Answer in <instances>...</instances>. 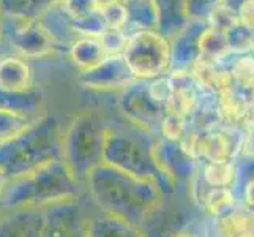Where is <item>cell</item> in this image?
Returning a JSON list of instances; mask_svg holds the SVG:
<instances>
[{
  "instance_id": "1",
  "label": "cell",
  "mask_w": 254,
  "mask_h": 237,
  "mask_svg": "<svg viewBox=\"0 0 254 237\" xmlns=\"http://www.w3.org/2000/svg\"><path fill=\"white\" fill-rule=\"evenodd\" d=\"M84 182L104 214L134 226L142 225L163 203V188L158 182L134 177L106 163L92 169Z\"/></svg>"
},
{
  "instance_id": "2",
  "label": "cell",
  "mask_w": 254,
  "mask_h": 237,
  "mask_svg": "<svg viewBox=\"0 0 254 237\" xmlns=\"http://www.w3.org/2000/svg\"><path fill=\"white\" fill-rule=\"evenodd\" d=\"M79 182L68 169L62 157L40 164L19 177L3 180L0 190V207H46L60 201L76 199Z\"/></svg>"
},
{
  "instance_id": "3",
  "label": "cell",
  "mask_w": 254,
  "mask_h": 237,
  "mask_svg": "<svg viewBox=\"0 0 254 237\" xmlns=\"http://www.w3.org/2000/svg\"><path fill=\"white\" fill-rule=\"evenodd\" d=\"M62 131L56 117H40L21 135L0 143V174L3 180L24 175L60 157Z\"/></svg>"
},
{
  "instance_id": "4",
  "label": "cell",
  "mask_w": 254,
  "mask_h": 237,
  "mask_svg": "<svg viewBox=\"0 0 254 237\" xmlns=\"http://www.w3.org/2000/svg\"><path fill=\"white\" fill-rule=\"evenodd\" d=\"M108 128L100 116L87 111L71 120L62 136L60 157L79 183L103 163Z\"/></svg>"
},
{
  "instance_id": "5",
  "label": "cell",
  "mask_w": 254,
  "mask_h": 237,
  "mask_svg": "<svg viewBox=\"0 0 254 237\" xmlns=\"http://www.w3.org/2000/svg\"><path fill=\"white\" fill-rule=\"evenodd\" d=\"M137 133H129L125 130L108 128L106 143L103 151V163L111 164L124 172L139 179L155 180L163 188V177L156 171L150 157V147L153 143V135L139 136Z\"/></svg>"
},
{
  "instance_id": "6",
  "label": "cell",
  "mask_w": 254,
  "mask_h": 237,
  "mask_svg": "<svg viewBox=\"0 0 254 237\" xmlns=\"http://www.w3.org/2000/svg\"><path fill=\"white\" fill-rule=\"evenodd\" d=\"M122 56L136 79L150 81L169 73L171 43L158 30L139 29L129 33Z\"/></svg>"
},
{
  "instance_id": "7",
  "label": "cell",
  "mask_w": 254,
  "mask_h": 237,
  "mask_svg": "<svg viewBox=\"0 0 254 237\" xmlns=\"http://www.w3.org/2000/svg\"><path fill=\"white\" fill-rule=\"evenodd\" d=\"M119 108L128 122L150 135L160 130V124L166 114L163 104L152 96L148 90V81L145 79H134L127 89L122 90Z\"/></svg>"
},
{
  "instance_id": "8",
  "label": "cell",
  "mask_w": 254,
  "mask_h": 237,
  "mask_svg": "<svg viewBox=\"0 0 254 237\" xmlns=\"http://www.w3.org/2000/svg\"><path fill=\"white\" fill-rule=\"evenodd\" d=\"M6 41L24 57L38 59L51 54L56 43L38 21L2 16V43Z\"/></svg>"
},
{
  "instance_id": "9",
  "label": "cell",
  "mask_w": 254,
  "mask_h": 237,
  "mask_svg": "<svg viewBox=\"0 0 254 237\" xmlns=\"http://www.w3.org/2000/svg\"><path fill=\"white\" fill-rule=\"evenodd\" d=\"M150 157L156 171L163 177L164 187L172 190L179 180L192 179L196 171V160L183 151L180 143H171L163 138L153 139Z\"/></svg>"
},
{
  "instance_id": "10",
  "label": "cell",
  "mask_w": 254,
  "mask_h": 237,
  "mask_svg": "<svg viewBox=\"0 0 254 237\" xmlns=\"http://www.w3.org/2000/svg\"><path fill=\"white\" fill-rule=\"evenodd\" d=\"M45 228L41 237H87V223L76 199L43 207Z\"/></svg>"
},
{
  "instance_id": "11",
  "label": "cell",
  "mask_w": 254,
  "mask_h": 237,
  "mask_svg": "<svg viewBox=\"0 0 254 237\" xmlns=\"http://www.w3.org/2000/svg\"><path fill=\"white\" fill-rule=\"evenodd\" d=\"M129 68L122 54L108 56L96 67L81 72L79 81L84 87L92 90H124L134 81Z\"/></svg>"
},
{
  "instance_id": "12",
  "label": "cell",
  "mask_w": 254,
  "mask_h": 237,
  "mask_svg": "<svg viewBox=\"0 0 254 237\" xmlns=\"http://www.w3.org/2000/svg\"><path fill=\"white\" fill-rule=\"evenodd\" d=\"M208 22L204 19H190L171 43V68L169 72H190L200 54H199V38L207 29Z\"/></svg>"
},
{
  "instance_id": "13",
  "label": "cell",
  "mask_w": 254,
  "mask_h": 237,
  "mask_svg": "<svg viewBox=\"0 0 254 237\" xmlns=\"http://www.w3.org/2000/svg\"><path fill=\"white\" fill-rule=\"evenodd\" d=\"M43 228V207L6 209L0 212V237H41Z\"/></svg>"
},
{
  "instance_id": "14",
  "label": "cell",
  "mask_w": 254,
  "mask_h": 237,
  "mask_svg": "<svg viewBox=\"0 0 254 237\" xmlns=\"http://www.w3.org/2000/svg\"><path fill=\"white\" fill-rule=\"evenodd\" d=\"M38 22L41 27L48 32V35L56 43V46L65 45L71 46L73 43L79 38L71 25V17L65 11L62 0H57L56 3H52L48 10L40 16Z\"/></svg>"
},
{
  "instance_id": "15",
  "label": "cell",
  "mask_w": 254,
  "mask_h": 237,
  "mask_svg": "<svg viewBox=\"0 0 254 237\" xmlns=\"http://www.w3.org/2000/svg\"><path fill=\"white\" fill-rule=\"evenodd\" d=\"M156 11V30L172 40L190 22L187 0H153Z\"/></svg>"
},
{
  "instance_id": "16",
  "label": "cell",
  "mask_w": 254,
  "mask_h": 237,
  "mask_svg": "<svg viewBox=\"0 0 254 237\" xmlns=\"http://www.w3.org/2000/svg\"><path fill=\"white\" fill-rule=\"evenodd\" d=\"M87 237H147V234L119 217L101 214L87 223Z\"/></svg>"
},
{
  "instance_id": "17",
  "label": "cell",
  "mask_w": 254,
  "mask_h": 237,
  "mask_svg": "<svg viewBox=\"0 0 254 237\" xmlns=\"http://www.w3.org/2000/svg\"><path fill=\"white\" fill-rule=\"evenodd\" d=\"M43 103H45V95L35 87L22 92L0 89V109L2 111H11L33 117L43 108Z\"/></svg>"
},
{
  "instance_id": "18",
  "label": "cell",
  "mask_w": 254,
  "mask_h": 237,
  "mask_svg": "<svg viewBox=\"0 0 254 237\" xmlns=\"http://www.w3.org/2000/svg\"><path fill=\"white\" fill-rule=\"evenodd\" d=\"M30 67L21 57H6L0 60V89L22 92L32 87Z\"/></svg>"
},
{
  "instance_id": "19",
  "label": "cell",
  "mask_w": 254,
  "mask_h": 237,
  "mask_svg": "<svg viewBox=\"0 0 254 237\" xmlns=\"http://www.w3.org/2000/svg\"><path fill=\"white\" fill-rule=\"evenodd\" d=\"M216 233L220 237H254V210L235 207L229 215L216 218Z\"/></svg>"
},
{
  "instance_id": "20",
  "label": "cell",
  "mask_w": 254,
  "mask_h": 237,
  "mask_svg": "<svg viewBox=\"0 0 254 237\" xmlns=\"http://www.w3.org/2000/svg\"><path fill=\"white\" fill-rule=\"evenodd\" d=\"M69 56L81 72L96 67L108 57L98 37H79L69 46Z\"/></svg>"
},
{
  "instance_id": "21",
  "label": "cell",
  "mask_w": 254,
  "mask_h": 237,
  "mask_svg": "<svg viewBox=\"0 0 254 237\" xmlns=\"http://www.w3.org/2000/svg\"><path fill=\"white\" fill-rule=\"evenodd\" d=\"M204 190H199V201L207 212L215 218H223L234 212L237 203L232 188H210L204 183Z\"/></svg>"
},
{
  "instance_id": "22",
  "label": "cell",
  "mask_w": 254,
  "mask_h": 237,
  "mask_svg": "<svg viewBox=\"0 0 254 237\" xmlns=\"http://www.w3.org/2000/svg\"><path fill=\"white\" fill-rule=\"evenodd\" d=\"M57 0H0V16L38 21Z\"/></svg>"
},
{
  "instance_id": "23",
  "label": "cell",
  "mask_w": 254,
  "mask_h": 237,
  "mask_svg": "<svg viewBox=\"0 0 254 237\" xmlns=\"http://www.w3.org/2000/svg\"><path fill=\"white\" fill-rule=\"evenodd\" d=\"M128 13L131 32L139 29L156 30V11L153 0H120Z\"/></svg>"
},
{
  "instance_id": "24",
  "label": "cell",
  "mask_w": 254,
  "mask_h": 237,
  "mask_svg": "<svg viewBox=\"0 0 254 237\" xmlns=\"http://www.w3.org/2000/svg\"><path fill=\"white\" fill-rule=\"evenodd\" d=\"M227 52H231V49L229 45H227L226 32L215 29L208 24L207 29L202 32L199 38V54H200L199 59L215 62L216 59L223 57Z\"/></svg>"
},
{
  "instance_id": "25",
  "label": "cell",
  "mask_w": 254,
  "mask_h": 237,
  "mask_svg": "<svg viewBox=\"0 0 254 237\" xmlns=\"http://www.w3.org/2000/svg\"><path fill=\"white\" fill-rule=\"evenodd\" d=\"M237 179V169L232 160L205 163L202 168V182L210 188H232Z\"/></svg>"
},
{
  "instance_id": "26",
  "label": "cell",
  "mask_w": 254,
  "mask_h": 237,
  "mask_svg": "<svg viewBox=\"0 0 254 237\" xmlns=\"http://www.w3.org/2000/svg\"><path fill=\"white\" fill-rule=\"evenodd\" d=\"M38 119L40 117H29L24 114L0 109V143L10 141L17 135H21Z\"/></svg>"
},
{
  "instance_id": "27",
  "label": "cell",
  "mask_w": 254,
  "mask_h": 237,
  "mask_svg": "<svg viewBox=\"0 0 254 237\" xmlns=\"http://www.w3.org/2000/svg\"><path fill=\"white\" fill-rule=\"evenodd\" d=\"M227 45L234 52H250L254 43V30L245 27L243 24H234L229 30H226Z\"/></svg>"
},
{
  "instance_id": "28",
  "label": "cell",
  "mask_w": 254,
  "mask_h": 237,
  "mask_svg": "<svg viewBox=\"0 0 254 237\" xmlns=\"http://www.w3.org/2000/svg\"><path fill=\"white\" fill-rule=\"evenodd\" d=\"M100 13L103 16V21L106 24V29H116V30H125L129 35V24H128V13L125 6L119 2H114L109 5L100 6Z\"/></svg>"
},
{
  "instance_id": "29",
  "label": "cell",
  "mask_w": 254,
  "mask_h": 237,
  "mask_svg": "<svg viewBox=\"0 0 254 237\" xmlns=\"http://www.w3.org/2000/svg\"><path fill=\"white\" fill-rule=\"evenodd\" d=\"M161 138L171 143H180L185 138L188 131L187 119L179 116H171V114H164V117L160 124Z\"/></svg>"
},
{
  "instance_id": "30",
  "label": "cell",
  "mask_w": 254,
  "mask_h": 237,
  "mask_svg": "<svg viewBox=\"0 0 254 237\" xmlns=\"http://www.w3.org/2000/svg\"><path fill=\"white\" fill-rule=\"evenodd\" d=\"M129 35L125 30H116V29H106L100 35V41L106 51L108 56L122 54L127 46Z\"/></svg>"
},
{
  "instance_id": "31",
  "label": "cell",
  "mask_w": 254,
  "mask_h": 237,
  "mask_svg": "<svg viewBox=\"0 0 254 237\" xmlns=\"http://www.w3.org/2000/svg\"><path fill=\"white\" fill-rule=\"evenodd\" d=\"M62 3L71 21L85 19V17L98 11V5L95 0H62Z\"/></svg>"
},
{
  "instance_id": "32",
  "label": "cell",
  "mask_w": 254,
  "mask_h": 237,
  "mask_svg": "<svg viewBox=\"0 0 254 237\" xmlns=\"http://www.w3.org/2000/svg\"><path fill=\"white\" fill-rule=\"evenodd\" d=\"M220 0H187V14L190 19H204L210 16Z\"/></svg>"
},
{
  "instance_id": "33",
  "label": "cell",
  "mask_w": 254,
  "mask_h": 237,
  "mask_svg": "<svg viewBox=\"0 0 254 237\" xmlns=\"http://www.w3.org/2000/svg\"><path fill=\"white\" fill-rule=\"evenodd\" d=\"M235 169H237V179H235V183L242 187L247 182L254 180V158L253 157H245L242 158V161H239L235 164Z\"/></svg>"
},
{
  "instance_id": "34",
  "label": "cell",
  "mask_w": 254,
  "mask_h": 237,
  "mask_svg": "<svg viewBox=\"0 0 254 237\" xmlns=\"http://www.w3.org/2000/svg\"><path fill=\"white\" fill-rule=\"evenodd\" d=\"M237 19L245 27L254 30V0H248V2L242 6Z\"/></svg>"
},
{
  "instance_id": "35",
  "label": "cell",
  "mask_w": 254,
  "mask_h": 237,
  "mask_svg": "<svg viewBox=\"0 0 254 237\" xmlns=\"http://www.w3.org/2000/svg\"><path fill=\"white\" fill-rule=\"evenodd\" d=\"M248 0H220V5L223 10H226L229 14H232L234 17H239V13L242 10V6L247 3Z\"/></svg>"
},
{
  "instance_id": "36",
  "label": "cell",
  "mask_w": 254,
  "mask_h": 237,
  "mask_svg": "<svg viewBox=\"0 0 254 237\" xmlns=\"http://www.w3.org/2000/svg\"><path fill=\"white\" fill-rule=\"evenodd\" d=\"M242 193H243V199H245V206L250 207L251 210H254V180L247 182L242 187Z\"/></svg>"
},
{
  "instance_id": "37",
  "label": "cell",
  "mask_w": 254,
  "mask_h": 237,
  "mask_svg": "<svg viewBox=\"0 0 254 237\" xmlns=\"http://www.w3.org/2000/svg\"><path fill=\"white\" fill-rule=\"evenodd\" d=\"M243 151L247 154V157L254 158V127L250 128L245 135V141H243Z\"/></svg>"
},
{
  "instance_id": "38",
  "label": "cell",
  "mask_w": 254,
  "mask_h": 237,
  "mask_svg": "<svg viewBox=\"0 0 254 237\" xmlns=\"http://www.w3.org/2000/svg\"><path fill=\"white\" fill-rule=\"evenodd\" d=\"M96 2V5H98V8L100 6H104V5H109V3H114V2H119V0H95Z\"/></svg>"
},
{
  "instance_id": "39",
  "label": "cell",
  "mask_w": 254,
  "mask_h": 237,
  "mask_svg": "<svg viewBox=\"0 0 254 237\" xmlns=\"http://www.w3.org/2000/svg\"><path fill=\"white\" fill-rule=\"evenodd\" d=\"M0 46H2V16H0Z\"/></svg>"
},
{
  "instance_id": "40",
  "label": "cell",
  "mask_w": 254,
  "mask_h": 237,
  "mask_svg": "<svg viewBox=\"0 0 254 237\" xmlns=\"http://www.w3.org/2000/svg\"><path fill=\"white\" fill-rule=\"evenodd\" d=\"M2 185H3V177H2V174H0V190H2Z\"/></svg>"
},
{
  "instance_id": "41",
  "label": "cell",
  "mask_w": 254,
  "mask_h": 237,
  "mask_svg": "<svg viewBox=\"0 0 254 237\" xmlns=\"http://www.w3.org/2000/svg\"><path fill=\"white\" fill-rule=\"evenodd\" d=\"M174 237H191V236H188V234H177V236H174Z\"/></svg>"
},
{
  "instance_id": "42",
  "label": "cell",
  "mask_w": 254,
  "mask_h": 237,
  "mask_svg": "<svg viewBox=\"0 0 254 237\" xmlns=\"http://www.w3.org/2000/svg\"><path fill=\"white\" fill-rule=\"evenodd\" d=\"M251 52H253V54H254V43H253V48H251Z\"/></svg>"
},
{
  "instance_id": "43",
  "label": "cell",
  "mask_w": 254,
  "mask_h": 237,
  "mask_svg": "<svg viewBox=\"0 0 254 237\" xmlns=\"http://www.w3.org/2000/svg\"><path fill=\"white\" fill-rule=\"evenodd\" d=\"M0 212H2V207H0Z\"/></svg>"
}]
</instances>
